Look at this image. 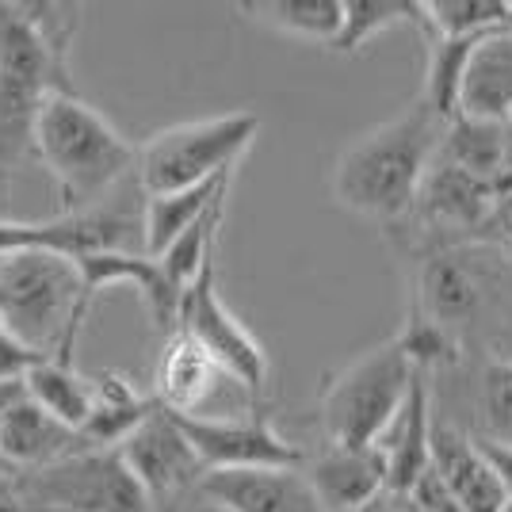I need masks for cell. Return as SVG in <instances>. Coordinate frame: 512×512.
<instances>
[{
    "label": "cell",
    "instance_id": "8d00e7d4",
    "mask_svg": "<svg viewBox=\"0 0 512 512\" xmlns=\"http://www.w3.org/2000/svg\"><path fill=\"white\" fill-rule=\"evenodd\" d=\"M501 512H512V493H505V505H501Z\"/></svg>",
    "mask_w": 512,
    "mask_h": 512
},
{
    "label": "cell",
    "instance_id": "6da1fadb",
    "mask_svg": "<svg viewBox=\"0 0 512 512\" xmlns=\"http://www.w3.org/2000/svg\"><path fill=\"white\" fill-rule=\"evenodd\" d=\"M409 260V318L436 325L467 352L470 337H486L490 356H505L512 333V256L493 241L398 249Z\"/></svg>",
    "mask_w": 512,
    "mask_h": 512
},
{
    "label": "cell",
    "instance_id": "f546056e",
    "mask_svg": "<svg viewBox=\"0 0 512 512\" xmlns=\"http://www.w3.org/2000/svg\"><path fill=\"white\" fill-rule=\"evenodd\" d=\"M39 360H46V356H39L31 344L23 341V337H16L4 325V318H0V383H23V375Z\"/></svg>",
    "mask_w": 512,
    "mask_h": 512
},
{
    "label": "cell",
    "instance_id": "3957f363",
    "mask_svg": "<svg viewBox=\"0 0 512 512\" xmlns=\"http://www.w3.org/2000/svg\"><path fill=\"white\" fill-rule=\"evenodd\" d=\"M73 12L62 4H0V172L23 169L35 157L31 127L46 96L73 92Z\"/></svg>",
    "mask_w": 512,
    "mask_h": 512
},
{
    "label": "cell",
    "instance_id": "ba28073f",
    "mask_svg": "<svg viewBox=\"0 0 512 512\" xmlns=\"http://www.w3.org/2000/svg\"><path fill=\"white\" fill-rule=\"evenodd\" d=\"M27 509L39 512H153L115 448H81L35 474H20Z\"/></svg>",
    "mask_w": 512,
    "mask_h": 512
},
{
    "label": "cell",
    "instance_id": "603a6c76",
    "mask_svg": "<svg viewBox=\"0 0 512 512\" xmlns=\"http://www.w3.org/2000/svg\"><path fill=\"white\" fill-rule=\"evenodd\" d=\"M253 23L310 46H333L344 20V0H253L241 4Z\"/></svg>",
    "mask_w": 512,
    "mask_h": 512
},
{
    "label": "cell",
    "instance_id": "484cf974",
    "mask_svg": "<svg viewBox=\"0 0 512 512\" xmlns=\"http://www.w3.org/2000/svg\"><path fill=\"white\" fill-rule=\"evenodd\" d=\"M478 39H440L425 35V85H421V104L451 123L459 115V85H463V69Z\"/></svg>",
    "mask_w": 512,
    "mask_h": 512
},
{
    "label": "cell",
    "instance_id": "7a4b0ae2",
    "mask_svg": "<svg viewBox=\"0 0 512 512\" xmlns=\"http://www.w3.org/2000/svg\"><path fill=\"white\" fill-rule=\"evenodd\" d=\"M444 127V119H436L421 100H413L386 123L352 138L337 153L329 176L337 207L383 230L402 226L436 157Z\"/></svg>",
    "mask_w": 512,
    "mask_h": 512
},
{
    "label": "cell",
    "instance_id": "8992f818",
    "mask_svg": "<svg viewBox=\"0 0 512 512\" xmlns=\"http://www.w3.org/2000/svg\"><path fill=\"white\" fill-rule=\"evenodd\" d=\"M413 379L417 371L394 337L356 356L321 386V440L341 448H375L398 409L406 406Z\"/></svg>",
    "mask_w": 512,
    "mask_h": 512
},
{
    "label": "cell",
    "instance_id": "44dd1931",
    "mask_svg": "<svg viewBox=\"0 0 512 512\" xmlns=\"http://www.w3.org/2000/svg\"><path fill=\"white\" fill-rule=\"evenodd\" d=\"M153 409L161 406L130 375H119V371L92 375V409L77 432L81 448H119Z\"/></svg>",
    "mask_w": 512,
    "mask_h": 512
},
{
    "label": "cell",
    "instance_id": "4316f807",
    "mask_svg": "<svg viewBox=\"0 0 512 512\" xmlns=\"http://www.w3.org/2000/svg\"><path fill=\"white\" fill-rule=\"evenodd\" d=\"M421 12H425L421 35L482 39L509 27L512 0H421Z\"/></svg>",
    "mask_w": 512,
    "mask_h": 512
},
{
    "label": "cell",
    "instance_id": "8fae6325",
    "mask_svg": "<svg viewBox=\"0 0 512 512\" xmlns=\"http://www.w3.org/2000/svg\"><path fill=\"white\" fill-rule=\"evenodd\" d=\"M115 451L134 474V482L142 486V493L150 497L153 512H169L176 505H184L207 474L203 459L195 455L188 436L180 432V425L165 409H153Z\"/></svg>",
    "mask_w": 512,
    "mask_h": 512
},
{
    "label": "cell",
    "instance_id": "9c48e42d",
    "mask_svg": "<svg viewBox=\"0 0 512 512\" xmlns=\"http://www.w3.org/2000/svg\"><path fill=\"white\" fill-rule=\"evenodd\" d=\"M214 260H218V256H214ZM214 260L180 291L176 329L188 333V337L253 398V406H260V402L268 398V383H272V360H268V348L256 341L253 329L222 302Z\"/></svg>",
    "mask_w": 512,
    "mask_h": 512
},
{
    "label": "cell",
    "instance_id": "2e32d148",
    "mask_svg": "<svg viewBox=\"0 0 512 512\" xmlns=\"http://www.w3.org/2000/svg\"><path fill=\"white\" fill-rule=\"evenodd\" d=\"M81 451V436L62 421H54L39 409L23 390L0 413V467L8 474H35V470L58 463L65 455Z\"/></svg>",
    "mask_w": 512,
    "mask_h": 512
},
{
    "label": "cell",
    "instance_id": "83f0119b",
    "mask_svg": "<svg viewBox=\"0 0 512 512\" xmlns=\"http://www.w3.org/2000/svg\"><path fill=\"white\" fill-rule=\"evenodd\" d=\"M470 436L512 444V352L486 356L474 379V421Z\"/></svg>",
    "mask_w": 512,
    "mask_h": 512
},
{
    "label": "cell",
    "instance_id": "ffe728a7",
    "mask_svg": "<svg viewBox=\"0 0 512 512\" xmlns=\"http://www.w3.org/2000/svg\"><path fill=\"white\" fill-rule=\"evenodd\" d=\"M436 157L474 176L478 184L497 195L512 192V130L509 123H486V119H451Z\"/></svg>",
    "mask_w": 512,
    "mask_h": 512
},
{
    "label": "cell",
    "instance_id": "5b68a950",
    "mask_svg": "<svg viewBox=\"0 0 512 512\" xmlns=\"http://www.w3.org/2000/svg\"><path fill=\"white\" fill-rule=\"evenodd\" d=\"M92 299L73 260L54 253H0V318L46 360H73Z\"/></svg>",
    "mask_w": 512,
    "mask_h": 512
},
{
    "label": "cell",
    "instance_id": "30bf717a",
    "mask_svg": "<svg viewBox=\"0 0 512 512\" xmlns=\"http://www.w3.org/2000/svg\"><path fill=\"white\" fill-rule=\"evenodd\" d=\"M195 455L207 470H249V467H302L306 448L287 440L272 417L260 409L241 413H214V417H176Z\"/></svg>",
    "mask_w": 512,
    "mask_h": 512
},
{
    "label": "cell",
    "instance_id": "cb8c5ba5",
    "mask_svg": "<svg viewBox=\"0 0 512 512\" xmlns=\"http://www.w3.org/2000/svg\"><path fill=\"white\" fill-rule=\"evenodd\" d=\"M23 398H31L39 409H46L54 421L81 432L88 409H92V379L77 371L73 360H39L23 375Z\"/></svg>",
    "mask_w": 512,
    "mask_h": 512
},
{
    "label": "cell",
    "instance_id": "d590c367",
    "mask_svg": "<svg viewBox=\"0 0 512 512\" xmlns=\"http://www.w3.org/2000/svg\"><path fill=\"white\" fill-rule=\"evenodd\" d=\"M16 394H20V383H0V413H4V406H8ZM0 470H4V467H0Z\"/></svg>",
    "mask_w": 512,
    "mask_h": 512
},
{
    "label": "cell",
    "instance_id": "9a60e30c",
    "mask_svg": "<svg viewBox=\"0 0 512 512\" xmlns=\"http://www.w3.org/2000/svg\"><path fill=\"white\" fill-rule=\"evenodd\" d=\"M428 467L436 470V478L444 482L459 512H501L505 505V490L497 474L486 467V459L478 455L470 432L440 417L436 409H432V436H428Z\"/></svg>",
    "mask_w": 512,
    "mask_h": 512
},
{
    "label": "cell",
    "instance_id": "7402d4cb",
    "mask_svg": "<svg viewBox=\"0 0 512 512\" xmlns=\"http://www.w3.org/2000/svg\"><path fill=\"white\" fill-rule=\"evenodd\" d=\"M230 184H234V172H230V176H218V180H207V184H195V188H184V192L146 195V207H142L146 256L165 253L192 222H199L218 199L230 195Z\"/></svg>",
    "mask_w": 512,
    "mask_h": 512
},
{
    "label": "cell",
    "instance_id": "5bb4252c",
    "mask_svg": "<svg viewBox=\"0 0 512 512\" xmlns=\"http://www.w3.org/2000/svg\"><path fill=\"white\" fill-rule=\"evenodd\" d=\"M195 493L222 512H321L299 467L207 470Z\"/></svg>",
    "mask_w": 512,
    "mask_h": 512
},
{
    "label": "cell",
    "instance_id": "836d02e7",
    "mask_svg": "<svg viewBox=\"0 0 512 512\" xmlns=\"http://www.w3.org/2000/svg\"><path fill=\"white\" fill-rule=\"evenodd\" d=\"M367 512H417V509H413V501H409V497H394V493H383V497H379V501H375V505H371Z\"/></svg>",
    "mask_w": 512,
    "mask_h": 512
},
{
    "label": "cell",
    "instance_id": "e0dca14e",
    "mask_svg": "<svg viewBox=\"0 0 512 512\" xmlns=\"http://www.w3.org/2000/svg\"><path fill=\"white\" fill-rule=\"evenodd\" d=\"M77 272L85 283V295L96 299L100 291L111 287H134L138 299L146 302L150 321L169 337L176 329V310H180V291L169 283V276L161 272V264L146 253H92L85 260H77Z\"/></svg>",
    "mask_w": 512,
    "mask_h": 512
},
{
    "label": "cell",
    "instance_id": "52a82bcc",
    "mask_svg": "<svg viewBox=\"0 0 512 512\" xmlns=\"http://www.w3.org/2000/svg\"><path fill=\"white\" fill-rule=\"evenodd\" d=\"M256 134L260 119L253 111H226L153 130L138 146V188L146 195H169L230 176L253 150Z\"/></svg>",
    "mask_w": 512,
    "mask_h": 512
},
{
    "label": "cell",
    "instance_id": "d4e9b609",
    "mask_svg": "<svg viewBox=\"0 0 512 512\" xmlns=\"http://www.w3.org/2000/svg\"><path fill=\"white\" fill-rule=\"evenodd\" d=\"M425 27V12L421 0H344V20L341 31L333 39V54H360L367 43H375L379 35L394 31V27Z\"/></svg>",
    "mask_w": 512,
    "mask_h": 512
},
{
    "label": "cell",
    "instance_id": "74e56055",
    "mask_svg": "<svg viewBox=\"0 0 512 512\" xmlns=\"http://www.w3.org/2000/svg\"><path fill=\"white\" fill-rule=\"evenodd\" d=\"M367 509H371V505H367ZM367 509H360V512H367Z\"/></svg>",
    "mask_w": 512,
    "mask_h": 512
},
{
    "label": "cell",
    "instance_id": "4fadbf2b",
    "mask_svg": "<svg viewBox=\"0 0 512 512\" xmlns=\"http://www.w3.org/2000/svg\"><path fill=\"white\" fill-rule=\"evenodd\" d=\"M302 478L318 497L321 512H360L386 493V467L379 448H341L325 444L306 451Z\"/></svg>",
    "mask_w": 512,
    "mask_h": 512
},
{
    "label": "cell",
    "instance_id": "4dcf8cb0",
    "mask_svg": "<svg viewBox=\"0 0 512 512\" xmlns=\"http://www.w3.org/2000/svg\"><path fill=\"white\" fill-rule=\"evenodd\" d=\"M470 440H474L478 455L486 459V467L497 474L501 490L512 493V444H497V440H482V436H470Z\"/></svg>",
    "mask_w": 512,
    "mask_h": 512
},
{
    "label": "cell",
    "instance_id": "d6986e66",
    "mask_svg": "<svg viewBox=\"0 0 512 512\" xmlns=\"http://www.w3.org/2000/svg\"><path fill=\"white\" fill-rule=\"evenodd\" d=\"M459 115L509 123L512 130V31L482 35L467 58L463 85H459ZM455 115V119H459Z\"/></svg>",
    "mask_w": 512,
    "mask_h": 512
},
{
    "label": "cell",
    "instance_id": "f1b7e54d",
    "mask_svg": "<svg viewBox=\"0 0 512 512\" xmlns=\"http://www.w3.org/2000/svg\"><path fill=\"white\" fill-rule=\"evenodd\" d=\"M226 199H230V195H226ZM226 199H218L199 222H192L165 253L153 256L176 291H184V287L211 264L214 256H218V230H222V222H226Z\"/></svg>",
    "mask_w": 512,
    "mask_h": 512
},
{
    "label": "cell",
    "instance_id": "e575fe53",
    "mask_svg": "<svg viewBox=\"0 0 512 512\" xmlns=\"http://www.w3.org/2000/svg\"><path fill=\"white\" fill-rule=\"evenodd\" d=\"M169 512H222L218 505H211L207 497H199V493H192L184 505H176V509H169Z\"/></svg>",
    "mask_w": 512,
    "mask_h": 512
},
{
    "label": "cell",
    "instance_id": "1f68e13d",
    "mask_svg": "<svg viewBox=\"0 0 512 512\" xmlns=\"http://www.w3.org/2000/svg\"><path fill=\"white\" fill-rule=\"evenodd\" d=\"M493 245H501L512 256V192L493 203Z\"/></svg>",
    "mask_w": 512,
    "mask_h": 512
},
{
    "label": "cell",
    "instance_id": "ac0fdd59",
    "mask_svg": "<svg viewBox=\"0 0 512 512\" xmlns=\"http://www.w3.org/2000/svg\"><path fill=\"white\" fill-rule=\"evenodd\" d=\"M432 409H436L432 406V379L417 371L406 406L398 409V417L383 432V440L375 444L386 467V493H394V497H409L413 486L421 482V474L428 470Z\"/></svg>",
    "mask_w": 512,
    "mask_h": 512
},
{
    "label": "cell",
    "instance_id": "7c38bea8",
    "mask_svg": "<svg viewBox=\"0 0 512 512\" xmlns=\"http://www.w3.org/2000/svg\"><path fill=\"white\" fill-rule=\"evenodd\" d=\"M226 390L245 394L188 333L172 329L165 337L161 356H157V367H153V402L165 413H176V417H214L218 398Z\"/></svg>",
    "mask_w": 512,
    "mask_h": 512
},
{
    "label": "cell",
    "instance_id": "277c9868",
    "mask_svg": "<svg viewBox=\"0 0 512 512\" xmlns=\"http://www.w3.org/2000/svg\"><path fill=\"white\" fill-rule=\"evenodd\" d=\"M31 153L58 184L62 211L104 203L134 180L138 165V146L77 92L46 96L31 127Z\"/></svg>",
    "mask_w": 512,
    "mask_h": 512
},
{
    "label": "cell",
    "instance_id": "d6a6232c",
    "mask_svg": "<svg viewBox=\"0 0 512 512\" xmlns=\"http://www.w3.org/2000/svg\"><path fill=\"white\" fill-rule=\"evenodd\" d=\"M0 512H27V501H23L20 478L0 470Z\"/></svg>",
    "mask_w": 512,
    "mask_h": 512
}]
</instances>
